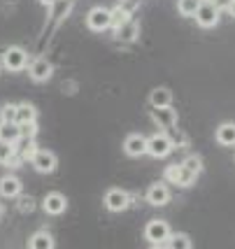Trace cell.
I'll list each match as a JSON object with an SVG mask.
<instances>
[{
  "mask_svg": "<svg viewBox=\"0 0 235 249\" xmlns=\"http://www.w3.org/2000/svg\"><path fill=\"white\" fill-rule=\"evenodd\" d=\"M172 152V140L165 133H154L151 138H147V154H151L154 159H163Z\"/></svg>",
  "mask_w": 235,
  "mask_h": 249,
  "instance_id": "6da1fadb",
  "label": "cell"
},
{
  "mask_svg": "<svg viewBox=\"0 0 235 249\" xmlns=\"http://www.w3.org/2000/svg\"><path fill=\"white\" fill-rule=\"evenodd\" d=\"M193 17H196L198 26H203V28H212V26L219 23V7H217L214 2H200Z\"/></svg>",
  "mask_w": 235,
  "mask_h": 249,
  "instance_id": "7a4b0ae2",
  "label": "cell"
},
{
  "mask_svg": "<svg viewBox=\"0 0 235 249\" xmlns=\"http://www.w3.org/2000/svg\"><path fill=\"white\" fill-rule=\"evenodd\" d=\"M86 26L91 31H105L112 26V12L105 10V7H93L86 14Z\"/></svg>",
  "mask_w": 235,
  "mask_h": 249,
  "instance_id": "3957f363",
  "label": "cell"
},
{
  "mask_svg": "<svg viewBox=\"0 0 235 249\" xmlns=\"http://www.w3.org/2000/svg\"><path fill=\"white\" fill-rule=\"evenodd\" d=\"M145 238L149 240L151 245H163V242H168L170 238V226L165 224V221H149L147 228H145Z\"/></svg>",
  "mask_w": 235,
  "mask_h": 249,
  "instance_id": "277c9868",
  "label": "cell"
},
{
  "mask_svg": "<svg viewBox=\"0 0 235 249\" xmlns=\"http://www.w3.org/2000/svg\"><path fill=\"white\" fill-rule=\"evenodd\" d=\"M26 63H28V56H26V52H23L21 47H10V49L2 54V65H5L7 70H12V72L23 70Z\"/></svg>",
  "mask_w": 235,
  "mask_h": 249,
  "instance_id": "5b68a950",
  "label": "cell"
},
{
  "mask_svg": "<svg viewBox=\"0 0 235 249\" xmlns=\"http://www.w3.org/2000/svg\"><path fill=\"white\" fill-rule=\"evenodd\" d=\"M31 163L37 173H54L56 170V156L47 149H35L31 154Z\"/></svg>",
  "mask_w": 235,
  "mask_h": 249,
  "instance_id": "8992f818",
  "label": "cell"
},
{
  "mask_svg": "<svg viewBox=\"0 0 235 249\" xmlns=\"http://www.w3.org/2000/svg\"><path fill=\"white\" fill-rule=\"evenodd\" d=\"M165 179L177 186H191L196 175L189 173L184 165H170V168H165Z\"/></svg>",
  "mask_w": 235,
  "mask_h": 249,
  "instance_id": "52a82bcc",
  "label": "cell"
},
{
  "mask_svg": "<svg viewBox=\"0 0 235 249\" xmlns=\"http://www.w3.org/2000/svg\"><path fill=\"white\" fill-rule=\"evenodd\" d=\"M105 207L112 212H121L128 207V194L121 191V189H109L105 194Z\"/></svg>",
  "mask_w": 235,
  "mask_h": 249,
  "instance_id": "ba28073f",
  "label": "cell"
},
{
  "mask_svg": "<svg viewBox=\"0 0 235 249\" xmlns=\"http://www.w3.org/2000/svg\"><path fill=\"white\" fill-rule=\"evenodd\" d=\"M42 207H44V212L47 214H54V217H58V214H63L65 212V207H68V200H65V196L63 194H49L47 198H44V203H42Z\"/></svg>",
  "mask_w": 235,
  "mask_h": 249,
  "instance_id": "9c48e42d",
  "label": "cell"
},
{
  "mask_svg": "<svg viewBox=\"0 0 235 249\" xmlns=\"http://www.w3.org/2000/svg\"><path fill=\"white\" fill-rule=\"evenodd\" d=\"M52 63L47 61V58H35L31 63V68H28V75H31V79H35V82H47L49 77H52Z\"/></svg>",
  "mask_w": 235,
  "mask_h": 249,
  "instance_id": "30bf717a",
  "label": "cell"
},
{
  "mask_svg": "<svg viewBox=\"0 0 235 249\" xmlns=\"http://www.w3.org/2000/svg\"><path fill=\"white\" fill-rule=\"evenodd\" d=\"M124 152L128 154V156H142V154H147V138L140 135V133L128 135L126 142H124Z\"/></svg>",
  "mask_w": 235,
  "mask_h": 249,
  "instance_id": "8fae6325",
  "label": "cell"
},
{
  "mask_svg": "<svg viewBox=\"0 0 235 249\" xmlns=\"http://www.w3.org/2000/svg\"><path fill=\"white\" fill-rule=\"evenodd\" d=\"M19 140H21V126L14 124V121H2L0 124V142L17 144Z\"/></svg>",
  "mask_w": 235,
  "mask_h": 249,
  "instance_id": "7c38bea8",
  "label": "cell"
},
{
  "mask_svg": "<svg viewBox=\"0 0 235 249\" xmlns=\"http://www.w3.org/2000/svg\"><path fill=\"white\" fill-rule=\"evenodd\" d=\"M147 200H149L151 205H156V207L168 205V200H170V191H168V186L165 184L149 186V191H147Z\"/></svg>",
  "mask_w": 235,
  "mask_h": 249,
  "instance_id": "4fadbf2b",
  "label": "cell"
},
{
  "mask_svg": "<svg viewBox=\"0 0 235 249\" xmlns=\"http://www.w3.org/2000/svg\"><path fill=\"white\" fill-rule=\"evenodd\" d=\"M21 194V182L17 177H2L0 179V196L2 198H14V196Z\"/></svg>",
  "mask_w": 235,
  "mask_h": 249,
  "instance_id": "5bb4252c",
  "label": "cell"
},
{
  "mask_svg": "<svg viewBox=\"0 0 235 249\" xmlns=\"http://www.w3.org/2000/svg\"><path fill=\"white\" fill-rule=\"evenodd\" d=\"M217 142L221 147H233L235 144V124H221L217 128Z\"/></svg>",
  "mask_w": 235,
  "mask_h": 249,
  "instance_id": "9a60e30c",
  "label": "cell"
},
{
  "mask_svg": "<svg viewBox=\"0 0 235 249\" xmlns=\"http://www.w3.org/2000/svg\"><path fill=\"white\" fill-rule=\"evenodd\" d=\"M149 103H151V107H170V103H172V93L168 91V89H154L151 91V96H149Z\"/></svg>",
  "mask_w": 235,
  "mask_h": 249,
  "instance_id": "2e32d148",
  "label": "cell"
},
{
  "mask_svg": "<svg viewBox=\"0 0 235 249\" xmlns=\"http://www.w3.org/2000/svg\"><path fill=\"white\" fill-rule=\"evenodd\" d=\"M28 249H54V238L49 233L40 231V233H35V235L28 240Z\"/></svg>",
  "mask_w": 235,
  "mask_h": 249,
  "instance_id": "e0dca14e",
  "label": "cell"
},
{
  "mask_svg": "<svg viewBox=\"0 0 235 249\" xmlns=\"http://www.w3.org/2000/svg\"><path fill=\"white\" fill-rule=\"evenodd\" d=\"M35 121V107L28 105V103H21V105H17V117H14V124H31Z\"/></svg>",
  "mask_w": 235,
  "mask_h": 249,
  "instance_id": "ac0fdd59",
  "label": "cell"
},
{
  "mask_svg": "<svg viewBox=\"0 0 235 249\" xmlns=\"http://www.w3.org/2000/svg\"><path fill=\"white\" fill-rule=\"evenodd\" d=\"M154 119L159 121L161 126L170 128L172 124L177 121V117H175V112H172L170 107H154Z\"/></svg>",
  "mask_w": 235,
  "mask_h": 249,
  "instance_id": "d6986e66",
  "label": "cell"
},
{
  "mask_svg": "<svg viewBox=\"0 0 235 249\" xmlns=\"http://www.w3.org/2000/svg\"><path fill=\"white\" fill-rule=\"evenodd\" d=\"M168 249H191V240L184 233H177V235H170L168 238Z\"/></svg>",
  "mask_w": 235,
  "mask_h": 249,
  "instance_id": "ffe728a7",
  "label": "cell"
},
{
  "mask_svg": "<svg viewBox=\"0 0 235 249\" xmlns=\"http://www.w3.org/2000/svg\"><path fill=\"white\" fill-rule=\"evenodd\" d=\"M198 5H200V0H180L177 2V10L182 17H193L196 10H198Z\"/></svg>",
  "mask_w": 235,
  "mask_h": 249,
  "instance_id": "44dd1931",
  "label": "cell"
},
{
  "mask_svg": "<svg viewBox=\"0 0 235 249\" xmlns=\"http://www.w3.org/2000/svg\"><path fill=\"white\" fill-rule=\"evenodd\" d=\"M12 159H14V144L0 142V163H2V165H10Z\"/></svg>",
  "mask_w": 235,
  "mask_h": 249,
  "instance_id": "7402d4cb",
  "label": "cell"
},
{
  "mask_svg": "<svg viewBox=\"0 0 235 249\" xmlns=\"http://www.w3.org/2000/svg\"><path fill=\"white\" fill-rule=\"evenodd\" d=\"M182 165L186 168V170H189V173H193V175L200 173V159H196V156H189V159H186Z\"/></svg>",
  "mask_w": 235,
  "mask_h": 249,
  "instance_id": "603a6c76",
  "label": "cell"
},
{
  "mask_svg": "<svg viewBox=\"0 0 235 249\" xmlns=\"http://www.w3.org/2000/svg\"><path fill=\"white\" fill-rule=\"evenodd\" d=\"M17 117V105H5L2 107V121H14Z\"/></svg>",
  "mask_w": 235,
  "mask_h": 249,
  "instance_id": "cb8c5ba5",
  "label": "cell"
},
{
  "mask_svg": "<svg viewBox=\"0 0 235 249\" xmlns=\"http://www.w3.org/2000/svg\"><path fill=\"white\" fill-rule=\"evenodd\" d=\"M35 121H31V124H21V138L23 135H35Z\"/></svg>",
  "mask_w": 235,
  "mask_h": 249,
  "instance_id": "d4e9b609",
  "label": "cell"
},
{
  "mask_svg": "<svg viewBox=\"0 0 235 249\" xmlns=\"http://www.w3.org/2000/svg\"><path fill=\"white\" fill-rule=\"evenodd\" d=\"M228 12H231V17H235V0L228 2Z\"/></svg>",
  "mask_w": 235,
  "mask_h": 249,
  "instance_id": "484cf974",
  "label": "cell"
},
{
  "mask_svg": "<svg viewBox=\"0 0 235 249\" xmlns=\"http://www.w3.org/2000/svg\"><path fill=\"white\" fill-rule=\"evenodd\" d=\"M151 249H168V247H163V245H151Z\"/></svg>",
  "mask_w": 235,
  "mask_h": 249,
  "instance_id": "4316f807",
  "label": "cell"
},
{
  "mask_svg": "<svg viewBox=\"0 0 235 249\" xmlns=\"http://www.w3.org/2000/svg\"><path fill=\"white\" fill-rule=\"evenodd\" d=\"M40 2H42V5H52L54 0H40Z\"/></svg>",
  "mask_w": 235,
  "mask_h": 249,
  "instance_id": "83f0119b",
  "label": "cell"
}]
</instances>
